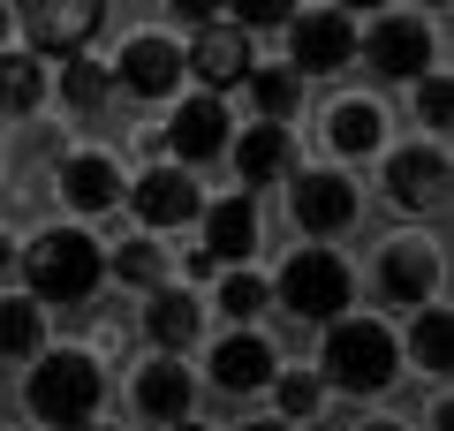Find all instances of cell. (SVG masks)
Returning <instances> with one entry per match:
<instances>
[{
	"mask_svg": "<svg viewBox=\"0 0 454 431\" xmlns=\"http://www.w3.org/2000/svg\"><path fill=\"white\" fill-rule=\"evenodd\" d=\"M273 394H280V416H310L318 409V379H310V371H288V379H273Z\"/></svg>",
	"mask_w": 454,
	"mask_h": 431,
	"instance_id": "obj_30",
	"label": "cell"
},
{
	"mask_svg": "<svg viewBox=\"0 0 454 431\" xmlns=\"http://www.w3.org/2000/svg\"><path fill=\"white\" fill-rule=\"evenodd\" d=\"M364 8H387V0H340V16H364Z\"/></svg>",
	"mask_w": 454,
	"mask_h": 431,
	"instance_id": "obj_33",
	"label": "cell"
},
{
	"mask_svg": "<svg viewBox=\"0 0 454 431\" xmlns=\"http://www.w3.org/2000/svg\"><path fill=\"white\" fill-rule=\"evenodd\" d=\"M23 272H31V303H91L106 280V250L83 227H46L23 250Z\"/></svg>",
	"mask_w": 454,
	"mask_h": 431,
	"instance_id": "obj_1",
	"label": "cell"
},
{
	"mask_svg": "<svg viewBox=\"0 0 454 431\" xmlns=\"http://www.w3.org/2000/svg\"><path fill=\"white\" fill-rule=\"evenodd\" d=\"M295 220H303L310 235H340V227L356 220V190H348V175H333V167L295 175Z\"/></svg>",
	"mask_w": 454,
	"mask_h": 431,
	"instance_id": "obj_12",
	"label": "cell"
},
{
	"mask_svg": "<svg viewBox=\"0 0 454 431\" xmlns=\"http://www.w3.org/2000/svg\"><path fill=\"white\" fill-rule=\"evenodd\" d=\"M417 114H424V129H447V114H454V98H447V83L424 68L417 76Z\"/></svg>",
	"mask_w": 454,
	"mask_h": 431,
	"instance_id": "obj_31",
	"label": "cell"
},
{
	"mask_svg": "<svg viewBox=\"0 0 454 431\" xmlns=\"http://www.w3.org/2000/svg\"><path fill=\"white\" fill-rule=\"evenodd\" d=\"M356 61L372 68V76H387V83H417L424 68H432V31H424L417 16H379L372 31L356 38Z\"/></svg>",
	"mask_w": 454,
	"mask_h": 431,
	"instance_id": "obj_7",
	"label": "cell"
},
{
	"mask_svg": "<svg viewBox=\"0 0 454 431\" xmlns=\"http://www.w3.org/2000/svg\"><path fill=\"white\" fill-rule=\"evenodd\" d=\"M0 46H8V8H0Z\"/></svg>",
	"mask_w": 454,
	"mask_h": 431,
	"instance_id": "obj_36",
	"label": "cell"
},
{
	"mask_svg": "<svg viewBox=\"0 0 454 431\" xmlns=\"http://www.w3.org/2000/svg\"><path fill=\"white\" fill-rule=\"evenodd\" d=\"M424 8H447V0H424Z\"/></svg>",
	"mask_w": 454,
	"mask_h": 431,
	"instance_id": "obj_39",
	"label": "cell"
},
{
	"mask_svg": "<svg viewBox=\"0 0 454 431\" xmlns=\"http://www.w3.org/2000/svg\"><path fill=\"white\" fill-rule=\"evenodd\" d=\"M364 431H402V424H364Z\"/></svg>",
	"mask_w": 454,
	"mask_h": 431,
	"instance_id": "obj_38",
	"label": "cell"
},
{
	"mask_svg": "<svg viewBox=\"0 0 454 431\" xmlns=\"http://www.w3.org/2000/svg\"><path fill=\"white\" fill-rule=\"evenodd\" d=\"M129 197V212L145 227H190L197 212H205V197H197V182H190V167H152L137 190H121Z\"/></svg>",
	"mask_w": 454,
	"mask_h": 431,
	"instance_id": "obj_11",
	"label": "cell"
},
{
	"mask_svg": "<svg viewBox=\"0 0 454 431\" xmlns=\"http://www.w3.org/2000/svg\"><path fill=\"white\" fill-rule=\"evenodd\" d=\"M197 325H205V303H197L190 287H152V303H145V333L160 341V356L190 349Z\"/></svg>",
	"mask_w": 454,
	"mask_h": 431,
	"instance_id": "obj_19",
	"label": "cell"
},
{
	"mask_svg": "<svg viewBox=\"0 0 454 431\" xmlns=\"http://www.w3.org/2000/svg\"><path fill=\"white\" fill-rule=\"evenodd\" d=\"M98 394H106V379H98V364H91L83 349L38 356V371H31V416H38V424L83 431V424L98 416Z\"/></svg>",
	"mask_w": 454,
	"mask_h": 431,
	"instance_id": "obj_3",
	"label": "cell"
},
{
	"mask_svg": "<svg viewBox=\"0 0 454 431\" xmlns=\"http://www.w3.org/2000/svg\"><path fill=\"white\" fill-rule=\"evenodd\" d=\"M409 356H417L424 371H447L454 364V318L432 303H417V325H409Z\"/></svg>",
	"mask_w": 454,
	"mask_h": 431,
	"instance_id": "obj_25",
	"label": "cell"
},
{
	"mask_svg": "<svg viewBox=\"0 0 454 431\" xmlns=\"http://www.w3.org/2000/svg\"><path fill=\"white\" fill-rule=\"evenodd\" d=\"M114 91H121V83H114V68L83 61V53H76L68 68H61V106H76V114H98V106H106Z\"/></svg>",
	"mask_w": 454,
	"mask_h": 431,
	"instance_id": "obj_26",
	"label": "cell"
},
{
	"mask_svg": "<svg viewBox=\"0 0 454 431\" xmlns=\"http://www.w3.org/2000/svg\"><path fill=\"white\" fill-rule=\"evenodd\" d=\"M197 401V379L175 364V356H160V364H145V379H137V409L152 416V424H182Z\"/></svg>",
	"mask_w": 454,
	"mask_h": 431,
	"instance_id": "obj_20",
	"label": "cell"
},
{
	"mask_svg": "<svg viewBox=\"0 0 454 431\" xmlns=\"http://www.w3.org/2000/svg\"><path fill=\"white\" fill-rule=\"evenodd\" d=\"M16 23L31 31V53L38 61H76L83 46L98 38V23H106V0H16Z\"/></svg>",
	"mask_w": 454,
	"mask_h": 431,
	"instance_id": "obj_5",
	"label": "cell"
},
{
	"mask_svg": "<svg viewBox=\"0 0 454 431\" xmlns=\"http://www.w3.org/2000/svg\"><path fill=\"white\" fill-rule=\"evenodd\" d=\"M235 167H243L250 190L288 182V175H295V137H288V121H258L250 137H235Z\"/></svg>",
	"mask_w": 454,
	"mask_h": 431,
	"instance_id": "obj_17",
	"label": "cell"
},
{
	"mask_svg": "<svg viewBox=\"0 0 454 431\" xmlns=\"http://www.w3.org/2000/svg\"><path fill=\"white\" fill-rule=\"evenodd\" d=\"M250 98H258L265 121H295V106H303V76L295 68H250Z\"/></svg>",
	"mask_w": 454,
	"mask_h": 431,
	"instance_id": "obj_24",
	"label": "cell"
},
{
	"mask_svg": "<svg viewBox=\"0 0 454 431\" xmlns=\"http://www.w3.org/2000/svg\"><path fill=\"white\" fill-rule=\"evenodd\" d=\"M265 303H273V287H265L258 272H243V265H235V272H220V310H227L235 325H243V318H258Z\"/></svg>",
	"mask_w": 454,
	"mask_h": 431,
	"instance_id": "obj_27",
	"label": "cell"
},
{
	"mask_svg": "<svg viewBox=\"0 0 454 431\" xmlns=\"http://www.w3.org/2000/svg\"><path fill=\"white\" fill-rule=\"evenodd\" d=\"M379 287H387V303H402V310L432 303V287H439V257L424 250V242H387V265H379Z\"/></svg>",
	"mask_w": 454,
	"mask_h": 431,
	"instance_id": "obj_16",
	"label": "cell"
},
{
	"mask_svg": "<svg viewBox=\"0 0 454 431\" xmlns=\"http://www.w3.org/2000/svg\"><path fill=\"white\" fill-rule=\"evenodd\" d=\"M182 76H190V68H182V46H175V38H160V31L129 38V46H121V61H114V83H121V91H137V98H167Z\"/></svg>",
	"mask_w": 454,
	"mask_h": 431,
	"instance_id": "obj_10",
	"label": "cell"
},
{
	"mask_svg": "<svg viewBox=\"0 0 454 431\" xmlns=\"http://www.w3.org/2000/svg\"><path fill=\"white\" fill-rule=\"evenodd\" d=\"M303 0H227V16L243 23V31H273V23H288Z\"/></svg>",
	"mask_w": 454,
	"mask_h": 431,
	"instance_id": "obj_29",
	"label": "cell"
},
{
	"mask_svg": "<svg viewBox=\"0 0 454 431\" xmlns=\"http://www.w3.org/2000/svg\"><path fill=\"white\" fill-rule=\"evenodd\" d=\"M318 371L340 394H379V386H394V371H402V341L379 318H333L325 325V349H318Z\"/></svg>",
	"mask_w": 454,
	"mask_h": 431,
	"instance_id": "obj_2",
	"label": "cell"
},
{
	"mask_svg": "<svg viewBox=\"0 0 454 431\" xmlns=\"http://www.w3.org/2000/svg\"><path fill=\"white\" fill-rule=\"evenodd\" d=\"M325 137H333L340 160H364V152H379V137H387V121H379L372 98H340L333 114H325Z\"/></svg>",
	"mask_w": 454,
	"mask_h": 431,
	"instance_id": "obj_21",
	"label": "cell"
},
{
	"mask_svg": "<svg viewBox=\"0 0 454 431\" xmlns=\"http://www.w3.org/2000/svg\"><path fill=\"white\" fill-rule=\"evenodd\" d=\"M121 190H129V182H121V167H114L106 152H76V160L61 167V197L76 212H114V205H121Z\"/></svg>",
	"mask_w": 454,
	"mask_h": 431,
	"instance_id": "obj_18",
	"label": "cell"
},
{
	"mask_svg": "<svg viewBox=\"0 0 454 431\" xmlns=\"http://www.w3.org/2000/svg\"><path fill=\"white\" fill-rule=\"evenodd\" d=\"M182 68H190V76H205L212 91H235V83L258 68L250 31H243V23H205V31L190 38V53H182Z\"/></svg>",
	"mask_w": 454,
	"mask_h": 431,
	"instance_id": "obj_8",
	"label": "cell"
},
{
	"mask_svg": "<svg viewBox=\"0 0 454 431\" xmlns=\"http://www.w3.org/2000/svg\"><path fill=\"white\" fill-rule=\"evenodd\" d=\"M288 53H295V76H340L356 61V16H340V8L288 16Z\"/></svg>",
	"mask_w": 454,
	"mask_h": 431,
	"instance_id": "obj_6",
	"label": "cell"
},
{
	"mask_svg": "<svg viewBox=\"0 0 454 431\" xmlns=\"http://www.w3.org/2000/svg\"><path fill=\"white\" fill-rule=\"evenodd\" d=\"M175 431H205V424H190V416H182V424H175Z\"/></svg>",
	"mask_w": 454,
	"mask_h": 431,
	"instance_id": "obj_37",
	"label": "cell"
},
{
	"mask_svg": "<svg viewBox=\"0 0 454 431\" xmlns=\"http://www.w3.org/2000/svg\"><path fill=\"white\" fill-rule=\"evenodd\" d=\"M220 8H227V0H167V16H175V23H190V31L220 23Z\"/></svg>",
	"mask_w": 454,
	"mask_h": 431,
	"instance_id": "obj_32",
	"label": "cell"
},
{
	"mask_svg": "<svg viewBox=\"0 0 454 431\" xmlns=\"http://www.w3.org/2000/svg\"><path fill=\"white\" fill-rule=\"evenodd\" d=\"M439 190H447V160H439L432 144H409V152H394V160H387V197L402 212H432Z\"/></svg>",
	"mask_w": 454,
	"mask_h": 431,
	"instance_id": "obj_13",
	"label": "cell"
},
{
	"mask_svg": "<svg viewBox=\"0 0 454 431\" xmlns=\"http://www.w3.org/2000/svg\"><path fill=\"white\" fill-rule=\"evenodd\" d=\"M83 431H91V424H83ZM106 431H114V424H106Z\"/></svg>",
	"mask_w": 454,
	"mask_h": 431,
	"instance_id": "obj_40",
	"label": "cell"
},
{
	"mask_svg": "<svg viewBox=\"0 0 454 431\" xmlns=\"http://www.w3.org/2000/svg\"><path fill=\"white\" fill-rule=\"evenodd\" d=\"M197 220H205V257L220 272L258 250V212H250V197H220V205H205Z\"/></svg>",
	"mask_w": 454,
	"mask_h": 431,
	"instance_id": "obj_14",
	"label": "cell"
},
{
	"mask_svg": "<svg viewBox=\"0 0 454 431\" xmlns=\"http://www.w3.org/2000/svg\"><path fill=\"white\" fill-rule=\"evenodd\" d=\"M348 295H356V280H348V265H340L333 250H295L288 272L273 280V303L288 310V318H310V325L348 318Z\"/></svg>",
	"mask_w": 454,
	"mask_h": 431,
	"instance_id": "obj_4",
	"label": "cell"
},
{
	"mask_svg": "<svg viewBox=\"0 0 454 431\" xmlns=\"http://www.w3.org/2000/svg\"><path fill=\"white\" fill-rule=\"evenodd\" d=\"M46 98V61L38 53H0V114H31Z\"/></svg>",
	"mask_w": 454,
	"mask_h": 431,
	"instance_id": "obj_22",
	"label": "cell"
},
{
	"mask_svg": "<svg viewBox=\"0 0 454 431\" xmlns=\"http://www.w3.org/2000/svg\"><path fill=\"white\" fill-rule=\"evenodd\" d=\"M46 341V310L31 295H0V356H38Z\"/></svg>",
	"mask_w": 454,
	"mask_h": 431,
	"instance_id": "obj_23",
	"label": "cell"
},
{
	"mask_svg": "<svg viewBox=\"0 0 454 431\" xmlns=\"http://www.w3.org/2000/svg\"><path fill=\"white\" fill-rule=\"evenodd\" d=\"M114 272H121V280H137V287H160L167 257H160V242H129V250L114 257Z\"/></svg>",
	"mask_w": 454,
	"mask_h": 431,
	"instance_id": "obj_28",
	"label": "cell"
},
{
	"mask_svg": "<svg viewBox=\"0 0 454 431\" xmlns=\"http://www.w3.org/2000/svg\"><path fill=\"white\" fill-rule=\"evenodd\" d=\"M8 265H16V242H8V235H0V272H8Z\"/></svg>",
	"mask_w": 454,
	"mask_h": 431,
	"instance_id": "obj_34",
	"label": "cell"
},
{
	"mask_svg": "<svg viewBox=\"0 0 454 431\" xmlns=\"http://www.w3.org/2000/svg\"><path fill=\"white\" fill-rule=\"evenodd\" d=\"M167 152H175L182 167H205L227 152V98L205 91V98H182L175 121H167Z\"/></svg>",
	"mask_w": 454,
	"mask_h": 431,
	"instance_id": "obj_9",
	"label": "cell"
},
{
	"mask_svg": "<svg viewBox=\"0 0 454 431\" xmlns=\"http://www.w3.org/2000/svg\"><path fill=\"white\" fill-rule=\"evenodd\" d=\"M212 386H220V394H258V386H273V341L227 333L220 349H212Z\"/></svg>",
	"mask_w": 454,
	"mask_h": 431,
	"instance_id": "obj_15",
	"label": "cell"
},
{
	"mask_svg": "<svg viewBox=\"0 0 454 431\" xmlns=\"http://www.w3.org/2000/svg\"><path fill=\"white\" fill-rule=\"evenodd\" d=\"M243 431H288V416H280V424H243Z\"/></svg>",
	"mask_w": 454,
	"mask_h": 431,
	"instance_id": "obj_35",
	"label": "cell"
}]
</instances>
